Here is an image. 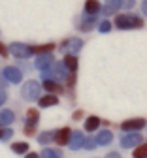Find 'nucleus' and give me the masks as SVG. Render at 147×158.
Listing matches in <instances>:
<instances>
[{"label":"nucleus","mask_w":147,"mask_h":158,"mask_svg":"<svg viewBox=\"0 0 147 158\" xmlns=\"http://www.w3.org/2000/svg\"><path fill=\"white\" fill-rule=\"evenodd\" d=\"M4 100H6V94H4V92H0V102H4Z\"/></svg>","instance_id":"obj_26"},{"label":"nucleus","mask_w":147,"mask_h":158,"mask_svg":"<svg viewBox=\"0 0 147 158\" xmlns=\"http://www.w3.org/2000/svg\"><path fill=\"white\" fill-rule=\"evenodd\" d=\"M0 137H2V130H0Z\"/></svg>","instance_id":"obj_28"},{"label":"nucleus","mask_w":147,"mask_h":158,"mask_svg":"<svg viewBox=\"0 0 147 158\" xmlns=\"http://www.w3.org/2000/svg\"><path fill=\"white\" fill-rule=\"evenodd\" d=\"M4 77H8L10 81H13V83H17V81H21V72L15 70V68H6L4 70Z\"/></svg>","instance_id":"obj_5"},{"label":"nucleus","mask_w":147,"mask_h":158,"mask_svg":"<svg viewBox=\"0 0 147 158\" xmlns=\"http://www.w3.org/2000/svg\"><path fill=\"white\" fill-rule=\"evenodd\" d=\"M38 83H27L25 85V89H23V92H25V98H27V100H30V98H36L38 96Z\"/></svg>","instance_id":"obj_3"},{"label":"nucleus","mask_w":147,"mask_h":158,"mask_svg":"<svg viewBox=\"0 0 147 158\" xmlns=\"http://www.w3.org/2000/svg\"><path fill=\"white\" fill-rule=\"evenodd\" d=\"M110 139H111V134L110 132H104V134H100V143H110Z\"/></svg>","instance_id":"obj_20"},{"label":"nucleus","mask_w":147,"mask_h":158,"mask_svg":"<svg viewBox=\"0 0 147 158\" xmlns=\"http://www.w3.org/2000/svg\"><path fill=\"white\" fill-rule=\"evenodd\" d=\"M141 11L147 15V0H143V4H141Z\"/></svg>","instance_id":"obj_25"},{"label":"nucleus","mask_w":147,"mask_h":158,"mask_svg":"<svg viewBox=\"0 0 147 158\" xmlns=\"http://www.w3.org/2000/svg\"><path fill=\"white\" fill-rule=\"evenodd\" d=\"M119 6H121V0H110V4L106 6V15H111V13H115Z\"/></svg>","instance_id":"obj_10"},{"label":"nucleus","mask_w":147,"mask_h":158,"mask_svg":"<svg viewBox=\"0 0 147 158\" xmlns=\"http://www.w3.org/2000/svg\"><path fill=\"white\" fill-rule=\"evenodd\" d=\"M68 135H70V130H68V128H64V130L57 132V143H60V145L68 143Z\"/></svg>","instance_id":"obj_8"},{"label":"nucleus","mask_w":147,"mask_h":158,"mask_svg":"<svg viewBox=\"0 0 147 158\" xmlns=\"http://www.w3.org/2000/svg\"><path fill=\"white\" fill-rule=\"evenodd\" d=\"M134 158H147V143L134 149Z\"/></svg>","instance_id":"obj_11"},{"label":"nucleus","mask_w":147,"mask_h":158,"mask_svg":"<svg viewBox=\"0 0 147 158\" xmlns=\"http://www.w3.org/2000/svg\"><path fill=\"white\" fill-rule=\"evenodd\" d=\"M98 10H100V2H96V0H89V2L85 4V11L89 15H94Z\"/></svg>","instance_id":"obj_6"},{"label":"nucleus","mask_w":147,"mask_h":158,"mask_svg":"<svg viewBox=\"0 0 147 158\" xmlns=\"http://www.w3.org/2000/svg\"><path fill=\"white\" fill-rule=\"evenodd\" d=\"M27 117H28L30 123H36V121H38V111H36V109H30V111L27 113Z\"/></svg>","instance_id":"obj_18"},{"label":"nucleus","mask_w":147,"mask_h":158,"mask_svg":"<svg viewBox=\"0 0 147 158\" xmlns=\"http://www.w3.org/2000/svg\"><path fill=\"white\" fill-rule=\"evenodd\" d=\"M28 147H27V143H15L13 145V151H27Z\"/></svg>","instance_id":"obj_22"},{"label":"nucleus","mask_w":147,"mask_h":158,"mask_svg":"<svg viewBox=\"0 0 147 158\" xmlns=\"http://www.w3.org/2000/svg\"><path fill=\"white\" fill-rule=\"evenodd\" d=\"M98 124H100V121L96 117H91L89 121H87V130H94V128H98Z\"/></svg>","instance_id":"obj_17"},{"label":"nucleus","mask_w":147,"mask_h":158,"mask_svg":"<svg viewBox=\"0 0 147 158\" xmlns=\"http://www.w3.org/2000/svg\"><path fill=\"white\" fill-rule=\"evenodd\" d=\"M27 158H38V156H36V154H28Z\"/></svg>","instance_id":"obj_27"},{"label":"nucleus","mask_w":147,"mask_h":158,"mask_svg":"<svg viewBox=\"0 0 147 158\" xmlns=\"http://www.w3.org/2000/svg\"><path fill=\"white\" fill-rule=\"evenodd\" d=\"M55 45L53 44H47V45H40V47H32V53H45V51H51Z\"/></svg>","instance_id":"obj_16"},{"label":"nucleus","mask_w":147,"mask_h":158,"mask_svg":"<svg viewBox=\"0 0 147 158\" xmlns=\"http://www.w3.org/2000/svg\"><path fill=\"white\" fill-rule=\"evenodd\" d=\"M11 121H13V113L11 111H2V113H0V123H2V124H8Z\"/></svg>","instance_id":"obj_12"},{"label":"nucleus","mask_w":147,"mask_h":158,"mask_svg":"<svg viewBox=\"0 0 147 158\" xmlns=\"http://www.w3.org/2000/svg\"><path fill=\"white\" fill-rule=\"evenodd\" d=\"M44 87H45V90H49V92H62V89H60L57 83H53V81H45Z\"/></svg>","instance_id":"obj_14"},{"label":"nucleus","mask_w":147,"mask_h":158,"mask_svg":"<svg viewBox=\"0 0 147 158\" xmlns=\"http://www.w3.org/2000/svg\"><path fill=\"white\" fill-rule=\"evenodd\" d=\"M141 126H145V121H143V118H134V121L124 123V124H123V130H138V128H141Z\"/></svg>","instance_id":"obj_4"},{"label":"nucleus","mask_w":147,"mask_h":158,"mask_svg":"<svg viewBox=\"0 0 147 158\" xmlns=\"http://www.w3.org/2000/svg\"><path fill=\"white\" fill-rule=\"evenodd\" d=\"M0 55H2V56H6V55H8V49H6V45H4V44H0Z\"/></svg>","instance_id":"obj_24"},{"label":"nucleus","mask_w":147,"mask_h":158,"mask_svg":"<svg viewBox=\"0 0 147 158\" xmlns=\"http://www.w3.org/2000/svg\"><path fill=\"white\" fill-rule=\"evenodd\" d=\"M55 104H58L57 96H44V98H40V106H41V107H47V106H55Z\"/></svg>","instance_id":"obj_7"},{"label":"nucleus","mask_w":147,"mask_h":158,"mask_svg":"<svg viewBox=\"0 0 147 158\" xmlns=\"http://www.w3.org/2000/svg\"><path fill=\"white\" fill-rule=\"evenodd\" d=\"M93 25H94V17H89V21L81 23V28H83V30H89V28H91Z\"/></svg>","instance_id":"obj_19"},{"label":"nucleus","mask_w":147,"mask_h":158,"mask_svg":"<svg viewBox=\"0 0 147 158\" xmlns=\"http://www.w3.org/2000/svg\"><path fill=\"white\" fill-rule=\"evenodd\" d=\"M51 62H53V58H51V56H40V58H38V62H36V66H38V68H45V66H49Z\"/></svg>","instance_id":"obj_13"},{"label":"nucleus","mask_w":147,"mask_h":158,"mask_svg":"<svg viewBox=\"0 0 147 158\" xmlns=\"http://www.w3.org/2000/svg\"><path fill=\"white\" fill-rule=\"evenodd\" d=\"M138 141H140V135L132 134L128 139H124V141H123V145H124V147H130V145H134V143H138Z\"/></svg>","instance_id":"obj_15"},{"label":"nucleus","mask_w":147,"mask_h":158,"mask_svg":"<svg viewBox=\"0 0 147 158\" xmlns=\"http://www.w3.org/2000/svg\"><path fill=\"white\" fill-rule=\"evenodd\" d=\"M115 25L119 28H141L143 27V21H141L138 15H117Z\"/></svg>","instance_id":"obj_1"},{"label":"nucleus","mask_w":147,"mask_h":158,"mask_svg":"<svg viewBox=\"0 0 147 158\" xmlns=\"http://www.w3.org/2000/svg\"><path fill=\"white\" fill-rule=\"evenodd\" d=\"M110 28H111V25H110L108 21H104V23L100 25V32H110Z\"/></svg>","instance_id":"obj_21"},{"label":"nucleus","mask_w":147,"mask_h":158,"mask_svg":"<svg viewBox=\"0 0 147 158\" xmlns=\"http://www.w3.org/2000/svg\"><path fill=\"white\" fill-rule=\"evenodd\" d=\"M134 2H136V0H121V4H123L124 8H132Z\"/></svg>","instance_id":"obj_23"},{"label":"nucleus","mask_w":147,"mask_h":158,"mask_svg":"<svg viewBox=\"0 0 147 158\" xmlns=\"http://www.w3.org/2000/svg\"><path fill=\"white\" fill-rule=\"evenodd\" d=\"M11 51H13V55L23 56V58L32 55V47H27V45H23V44H13V45H11Z\"/></svg>","instance_id":"obj_2"},{"label":"nucleus","mask_w":147,"mask_h":158,"mask_svg":"<svg viewBox=\"0 0 147 158\" xmlns=\"http://www.w3.org/2000/svg\"><path fill=\"white\" fill-rule=\"evenodd\" d=\"M64 64H66V68H68V70H72V72H74V70L77 68V58H76L74 55H68V56L64 58Z\"/></svg>","instance_id":"obj_9"}]
</instances>
